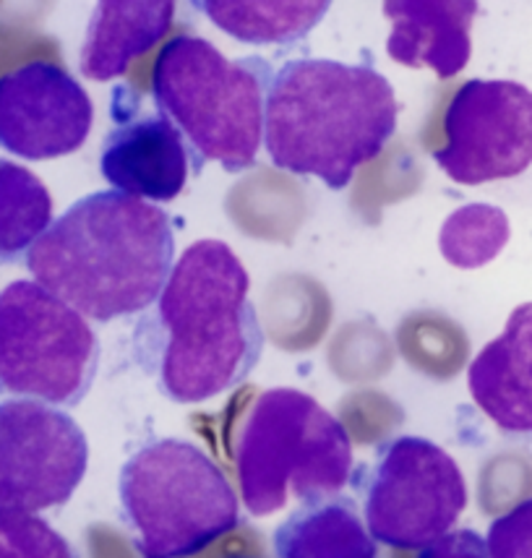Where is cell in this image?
<instances>
[{"label": "cell", "instance_id": "2", "mask_svg": "<svg viewBox=\"0 0 532 558\" xmlns=\"http://www.w3.org/2000/svg\"><path fill=\"white\" fill-rule=\"evenodd\" d=\"M249 290V271L222 241L189 245L172 264L152 324V371L165 397L198 404L249 378L264 348Z\"/></svg>", "mask_w": 532, "mask_h": 558}, {"label": "cell", "instance_id": "22", "mask_svg": "<svg viewBox=\"0 0 532 558\" xmlns=\"http://www.w3.org/2000/svg\"><path fill=\"white\" fill-rule=\"evenodd\" d=\"M418 558H491L488 546L475 530H449L434 543L421 548Z\"/></svg>", "mask_w": 532, "mask_h": 558}, {"label": "cell", "instance_id": "19", "mask_svg": "<svg viewBox=\"0 0 532 558\" xmlns=\"http://www.w3.org/2000/svg\"><path fill=\"white\" fill-rule=\"evenodd\" d=\"M442 254L460 269H477L501 254L509 243V219L488 204H470L449 215L442 228Z\"/></svg>", "mask_w": 532, "mask_h": 558}, {"label": "cell", "instance_id": "4", "mask_svg": "<svg viewBox=\"0 0 532 558\" xmlns=\"http://www.w3.org/2000/svg\"><path fill=\"white\" fill-rule=\"evenodd\" d=\"M269 65L262 58L230 61L209 39H170L152 71V95L181 131L194 157L222 165L228 172L254 168L264 144Z\"/></svg>", "mask_w": 532, "mask_h": 558}, {"label": "cell", "instance_id": "7", "mask_svg": "<svg viewBox=\"0 0 532 558\" xmlns=\"http://www.w3.org/2000/svg\"><path fill=\"white\" fill-rule=\"evenodd\" d=\"M97 368L99 342L89 318L35 279L0 290V397L76 408Z\"/></svg>", "mask_w": 532, "mask_h": 558}, {"label": "cell", "instance_id": "10", "mask_svg": "<svg viewBox=\"0 0 532 558\" xmlns=\"http://www.w3.org/2000/svg\"><path fill=\"white\" fill-rule=\"evenodd\" d=\"M436 165L455 183L509 181L532 165V92L517 82L470 78L444 112Z\"/></svg>", "mask_w": 532, "mask_h": 558}, {"label": "cell", "instance_id": "14", "mask_svg": "<svg viewBox=\"0 0 532 558\" xmlns=\"http://www.w3.org/2000/svg\"><path fill=\"white\" fill-rule=\"evenodd\" d=\"M472 400L507 434H532V303L511 311L507 327L470 363Z\"/></svg>", "mask_w": 532, "mask_h": 558}, {"label": "cell", "instance_id": "16", "mask_svg": "<svg viewBox=\"0 0 532 558\" xmlns=\"http://www.w3.org/2000/svg\"><path fill=\"white\" fill-rule=\"evenodd\" d=\"M277 558H376V537L368 533L348 498H318L277 527Z\"/></svg>", "mask_w": 532, "mask_h": 558}, {"label": "cell", "instance_id": "23", "mask_svg": "<svg viewBox=\"0 0 532 558\" xmlns=\"http://www.w3.org/2000/svg\"><path fill=\"white\" fill-rule=\"evenodd\" d=\"M228 558H251V556H228Z\"/></svg>", "mask_w": 532, "mask_h": 558}, {"label": "cell", "instance_id": "21", "mask_svg": "<svg viewBox=\"0 0 532 558\" xmlns=\"http://www.w3.org/2000/svg\"><path fill=\"white\" fill-rule=\"evenodd\" d=\"M485 546L491 558H532V498L491 522Z\"/></svg>", "mask_w": 532, "mask_h": 558}, {"label": "cell", "instance_id": "8", "mask_svg": "<svg viewBox=\"0 0 532 558\" xmlns=\"http://www.w3.org/2000/svg\"><path fill=\"white\" fill-rule=\"evenodd\" d=\"M464 507L468 483L460 464L428 438H395L365 475V527L389 548H425L455 527Z\"/></svg>", "mask_w": 532, "mask_h": 558}, {"label": "cell", "instance_id": "15", "mask_svg": "<svg viewBox=\"0 0 532 558\" xmlns=\"http://www.w3.org/2000/svg\"><path fill=\"white\" fill-rule=\"evenodd\" d=\"M178 0H97L78 69L92 82H112L146 56L176 22Z\"/></svg>", "mask_w": 532, "mask_h": 558}, {"label": "cell", "instance_id": "12", "mask_svg": "<svg viewBox=\"0 0 532 558\" xmlns=\"http://www.w3.org/2000/svg\"><path fill=\"white\" fill-rule=\"evenodd\" d=\"M191 162L183 134L159 110L118 123L99 155V170L112 189L159 204L183 194Z\"/></svg>", "mask_w": 532, "mask_h": 558}, {"label": "cell", "instance_id": "3", "mask_svg": "<svg viewBox=\"0 0 532 558\" xmlns=\"http://www.w3.org/2000/svg\"><path fill=\"white\" fill-rule=\"evenodd\" d=\"M397 116L395 89L376 69L303 58L271 76L264 144L275 168L342 191L382 155Z\"/></svg>", "mask_w": 532, "mask_h": 558}, {"label": "cell", "instance_id": "9", "mask_svg": "<svg viewBox=\"0 0 532 558\" xmlns=\"http://www.w3.org/2000/svg\"><path fill=\"white\" fill-rule=\"evenodd\" d=\"M89 464L82 425L56 404L0 402V511L63 507Z\"/></svg>", "mask_w": 532, "mask_h": 558}, {"label": "cell", "instance_id": "17", "mask_svg": "<svg viewBox=\"0 0 532 558\" xmlns=\"http://www.w3.org/2000/svg\"><path fill=\"white\" fill-rule=\"evenodd\" d=\"M217 29L245 45H295L322 24L331 0H191Z\"/></svg>", "mask_w": 532, "mask_h": 558}, {"label": "cell", "instance_id": "20", "mask_svg": "<svg viewBox=\"0 0 532 558\" xmlns=\"http://www.w3.org/2000/svg\"><path fill=\"white\" fill-rule=\"evenodd\" d=\"M0 558H76V554L43 517L0 511Z\"/></svg>", "mask_w": 532, "mask_h": 558}, {"label": "cell", "instance_id": "6", "mask_svg": "<svg viewBox=\"0 0 532 558\" xmlns=\"http://www.w3.org/2000/svg\"><path fill=\"white\" fill-rule=\"evenodd\" d=\"M118 498L142 558H191L241 522L228 477L181 438L146 444L129 457Z\"/></svg>", "mask_w": 532, "mask_h": 558}, {"label": "cell", "instance_id": "13", "mask_svg": "<svg viewBox=\"0 0 532 558\" xmlns=\"http://www.w3.org/2000/svg\"><path fill=\"white\" fill-rule=\"evenodd\" d=\"M475 13L477 0H384V16L391 22L389 58L455 78L470 63Z\"/></svg>", "mask_w": 532, "mask_h": 558}, {"label": "cell", "instance_id": "1", "mask_svg": "<svg viewBox=\"0 0 532 558\" xmlns=\"http://www.w3.org/2000/svg\"><path fill=\"white\" fill-rule=\"evenodd\" d=\"M172 264V219L121 191L78 198L26 254L35 282L99 324L149 308Z\"/></svg>", "mask_w": 532, "mask_h": 558}, {"label": "cell", "instance_id": "5", "mask_svg": "<svg viewBox=\"0 0 532 558\" xmlns=\"http://www.w3.org/2000/svg\"><path fill=\"white\" fill-rule=\"evenodd\" d=\"M238 483L254 517L290 501L339 496L352 475V444L344 425L314 397L269 389L254 402L235 447Z\"/></svg>", "mask_w": 532, "mask_h": 558}, {"label": "cell", "instance_id": "11", "mask_svg": "<svg viewBox=\"0 0 532 558\" xmlns=\"http://www.w3.org/2000/svg\"><path fill=\"white\" fill-rule=\"evenodd\" d=\"M95 105L69 71L32 61L0 76V146L22 159L73 155L89 138Z\"/></svg>", "mask_w": 532, "mask_h": 558}, {"label": "cell", "instance_id": "18", "mask_svg": "<svg viewBox=\"0 0 532 558\" xmlns=\"http://www.w3.org/2000/svg\"><path fill=\"white\" fill-rule=\"evenodd\" d=\"M52 225V196L32 170L0 159V264L19 262Z\"/></svg>", "mask_w": 532, "mask_h": 558}]
</instances>
